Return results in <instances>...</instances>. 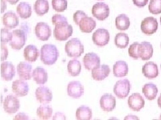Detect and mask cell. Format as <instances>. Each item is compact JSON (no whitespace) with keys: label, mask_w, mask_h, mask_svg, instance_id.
<instances>
[{"label":"cell","mask_w":161,"mask_h":120,"mask_svg":"<svg viewBox=\"0 0 161 120\" xmlns=\"http://www.w3.org/2000/svg\"><path fill=\"white\" fill-rule=\"evenodd\" d=\"M148 9L154 15L160 14L161 13V0H150Z\"/></svg>","instance_id":"d590c367"},{"label":"cell","mask_w":161,"mask_h":120,"mask_svg":"<svg viewBox=\"0 0 161 120\" xmlns=\"http://www.w3.org/2000/svg\"><path fill=\"white\" fill-rule=\"evenodd\" d=\"M87 16L86 13H85L83 11H77L73 15V21L75 23V24L77 25V26H79V23L81 21V19Z\"/></svg>","instance_id":"ab89813d"},{"label":"cell","mask_w":161,"mask_h":120,"mask_svg":"<svg viewBox=\"0 0 161 120\" xmlns=\"http://www.w3.org/2000/svg\"><path fill=\"white\" fill-rule=\"evenodd\" d=\"M7 6H6V2L5 0H2V13H3L5 10L6 9Z\"/></svg>","instance_id":"ee69618b"},{"label":"cell","mask_w":161,"mask_h":120,"mask_svg":"<svg viewBox=\"0 0 161 120\" xmlns=\"http://www.w3.org/2000/svg\"><path fill=\"white\" fill-rule=\"evenodd\" d=\"M160 119H161V114H160Z\"/></svg>","instance_id":"c3c4849f"},{"label":"cell","mask_w":161,"mask_h":120,"mask_svg":"<svg viewBox=\"0 0 161 120\" xmlns=\"http://www.w3.org/2000/svg\"><path fill=\"white\" fill-rule=\"evenodd\" d=\"M28 117L27 115L24 113H19L14 118V119H28Z\"/></svg>","instance_id":"7bdbcfd3"},{"label":"cell","mask_w":161,"mask_h":120,"mask_svg":"<svg viewBox=\"0 0 161 120\" xmlns=\"http://www.w3.org/2000/svg\"><path fill=\"white\" fill-rule=\"evenodd\" d=\"M2 22L8 29H14L19 24V19L17 15L13 12H8L2 17Z\"/></svg>","instance_id":"d6986e66"},{"label":"cell","mask_w":161,"mask_h":120,"mask_svg":"<svg viewBox=\"0 0 161 120\" xmlns=\"http://www.w3.org/2000/svg\"><path fill=\"white\" fill-rule=\"evenodd\" d=\"M100 106L105 112H112L115 108L116 101L114 96L111 94H104L100 98Z\"/></svg>","instance_id":"9a60e30c"},{"label":"cell","mask_w":161,"mask_h":120,"mask_svg":"<svg viewBox=\"0 0 161 120\" xmlns=\"http://www.w3.org/2000/svg\"><path fill=\"white\" fill-rule=\"evenodd\" d=\"M35 96L38 101L43 104H47L53 99V93L47 87L38 88L35 92Z\"/></svg>","instance_id":"7c38bea8"},{"label":"cell","mask_w":161,"mask_h":120,"mask_svg":"<svg viewBox=\"0 0 161 120\" xmlns=\"http://www.w3.org/2000/svg\"><path fill=\"white\" fill-rule=\"evenodd\" d=\"M110 68L108 65H102L92 70V76L93 79L97 81H102L109 75Z\"/></svg>","instance_id":"ffe728a7"},{"label":"cell","mask_w":161,"mask_h":120,"mask_svg":"<svg viewBox=\"0 0 161 120\" xmlns=\"http://www.w3.org/2000/svg\"><path fill=\"white\" fill-rule=\"evenodd\" d=\"M140 43L138 42H135L132 43L129 48L128 49V53L129 56L132 58L133 59H138L139 57V46H140Z\"/></svg>","instance_id":"8d00e7d4"},{"label":"cell","mask_w":161,"mask_h":120,"mask_svg":"<svg viewBox=\"0 0 161 120\" xmlns=\"http://www.w3.org/2000/svg\"><path fill=\"white\" fill-rule=\"evenodd\" d=\"M53 8L57 12H63L67 9V0H52Z\"/></svg>","instance_id":"e575fe53"},{"label":"cell","mask_w":161,"mask_h":120,"mask_svg":"<svg viewBox=\"0 0 161 120\" xmlns=\"http://www.w3.org/2000/svg\"><path fill=\"white\" fill-rule=\"evenodd\" d=\"M32 78L36 83L38 85L46 83L48 80V74L46 70L42 67L35 68L32 73Z\"/></svg>","instance_id":"cb8c5ba5"},{"label":"cell","mask_w":161,"mask_h":120,"mask_svg":"<svg viewBox=\"0 0 161 120\" xmlns=\"http://www.w3.org/2000/svg\"><path fill=\"white\" fill-rule=\"evenodd\" d=\"M39 56V51L38 48L33 46V45H29L25 48L24 50V57L26 61L28 62H36Z\"/></svg>","instance_id":"603a6c76"},{"label":"cell","mask_w":161,"mask_h":120,"mask_svg":"<svg viewBox=\"0 0 161 120\" xmlns=\"http://www.w3.org/2000/svg\"><path fill=\"white\" fill-rule=\"evenodd\" d=\"M16 70L14 66L9 62H3L1 64V75L2 78L6 81H11L14 78Z\"/></svg>","instance_id":"ac0fdd59"},{"label":"cell","mask_w":161,"mask_h":120,"mask_svg":"<svg viewBox=\"0 0 161 120\" xmlns=\"http://www.w3.org/2000/svg\"><path fill=\"white\" fill-rule=\"evenodd\" d=\"M53 110V108L50 106L47 105H44V106H40L37 109V116L41 119H48L52 116Z\"/></svg>","instance_id":"d6a6232c"},{"label":"cell","mask_w":161,"mask_h":120,"mask_svg":"<svg viewBox=\"0 0 161 120\" xmlns=\"http://www.w3.org/2000/svg\"><path fill=\"white\" fill-rule=\"evenodd\" d=\"M130 26L129 18L125 14H121L115 18V27L119 31H125Z\"/></svg>","instance_id":"f546056e"},{"label":"cell","mask_w":161,"mask_h":120,"mask_svg":"<svg viewBox=\"0 0 161 120\" xmlns=\"http://www.w3.org/2000/svg\"><path fill=\"white\" fill-rule=\"evenodd\" d=\"M158 106L161 108V93L158 99Z\"/></svg>","instance_id":"bcb514c9"},{"label":"cell","mask_w":161,"mask_h":120,"mask_svg":"<svg viewBox=\"0 0 161 120\" xmlns=\"http://www.w3.org/2000/svg\"><path fill=\"white\" fill-rule=\"evenodd\" d=\"M13 38L12 32L11 33L9 29L3 28L1 31V42L2 43H8L10 42Z\"/></svg>","instance_id":"74e56055"},{"label":"cell","mask_w":161,"mask_h":120,"mask_svg":"<svg viewBox=\"0 0 161 120\" xmlns=\"http://www.w3.org/2000/svg\"><path fill=\"white\" fill-rule=\"evenodd\" d=\"M34 31L37 38L43 42L47 41L51 36V29L47 23L44 22L38 23Z\"/></svg>","instance_id":"30bf717a"},{"label":"cell","mask_w":161,"mask_h":120,"mask_svg":"<svg viewBox=\"0 0 161 120\" xmlns=\"http://www.w3.org/2000/svg\"><path fill=\"white\" fill-rule=\"evenodd\" d=\"M148 0H133V3L139 8H143L148 3Z\"/></svg>","instance_id":"b9f144b4"},{"label":"cell","mask_w":161,"mask_h":120,"mask_svg":"<svg viewBox=\"0 0 161 120\" xmlns=\"http://www.w3.org/2000/svg\"><path fill=\"white\" fill-rule=\"evenodd\" d=\"M63 22H68L67 18H65L63 16L59 14H54L52 18V23L54 26H57L58 24H60Z\"/></svg>","instance_id":"f35d334b"},{"label":"cell","mask_w":161,"mask_h":120,"mask_svg":"<svg viewBox=\"0 0 161 120\" xmlns=\"http://www.w3.org/2000/svg\"><path fill=\"white\" fill-rule=\"evenodd\" d=\"M68 72L71 76H78L81 71V65L79 61L77 59H73L68 63L67 66Z\"/></svg>","instance_id":"4dcf8cb0"},{"label":"cell","mask_w":161,"mask_h":120,"mask_svg":"<svg viewBox=\"0 0 161 120\" xmlns=\"http://www.w3.org/2000/svg\"><path fill=\"white\" fill-rule=\"evenodd\" d=\"M109 33L105 29H98L95 31L92 36L93 43L99 47H103L109 42Z\"/></svg>","instance_id":"52a82bcc"},{"label":"cell","mask_w":161,"mask_h":120,"mask_svg":"<svg viewBox=\"0 0 161 120\" xmlns=\"http://www.w3.org/2000/svg\"><path fill=\"white\" fill-rule=\"evenodd\" d=\"M130 88L131 85L128 79L119 80L115 84L114 92L115 96L118 98L124 99L128 96Z\"/></svg>","instance_id":"5b68a950"},{"label":"cell","mask_w":161,"mask_h":120,"mask_svg":"<svg viewBox=\"0 0 161 120\" xmlns=\"http://www.w3.org/2000/svg\"><path fill=\"white\" fill-rule=\"evenodd\" d=\"M96 27V22L95 20L88 16L83 18L79 23L80 32L83 33H91Z\"/></svg>","instance_id":"d4e9b609"},{"label":"cell","mask_w":161,"mask_h":120,"mask_svg":"<svg viewBox=\"0 0 161 120\" xmlns=\"http://www.w3.org/2000/svg\"><path fill=\"white\" fill-rule=\"evenodd\" d=\"M92 12L93 17L100 21H103L109 16V8L107 4L99 2L94 4Z\"/></svg>","instance_id":"8992f818"},{"label":"cell","mask_w":161,"mask_h":120,"mask_svg":"<svg viewBox=\"0 0 161 120\" xmlns=\"http://www.w3.org/2000/svg\"><path fill=\"white\" fill-rule=\"evenodd\" d=\"M83 65L87 70H92L100 66V58L96 53L90 52L85 54L83 59Z\"/></svg>","instance_id":"8fae6325"},{"label":"cell","mask_w":161,"mask_h":120,"mask_svg":"<svg viewBox=\"0 0 161 120\" xmlns=\"http://www.w3.org/2000/svg\"><path fill=\"white\" fill-rule=\"evenodd\" d=\"M84 93V88L79 82H71L68 84L67 93L73 98H79Z\"/></svg>","instance_id":"e0dca14e"},{"label":"cell","mask_w":161,"mask_h":120,"mask_svg":"<svg viewBox=\"0 0 161 120\" xmlns=\"http://www.w3.org/2000/svg\"><path fill=\"white\" fill-rule=\"evenodd\" d=\"M128 73V64L124 61H118L115 62L113 66V73L117 78H122L126 76Z\"/></svg>","instance_id":"484cf974"},{"label":"cell","mask_w":161,"mask_h":120,"mask_svg":"<svg viewBox=\"0 0 161 120\" xmlns=\"http://www.w3.org/2000/svg\"><path fill=\"white\" fill-rule=\"evenodd\" d=\"M34 11L39 16H42L48 12L49 3L48 0H36L34 6Z\"/></svg>","instance_id":"83f0119b"},{"label":"cell","mask_w":161,"mask_h":120,"mask_svg":"<svg viewBox=\"0 0 161 120\" xmlns=\"http://www.w3.org/2000/svg\"><path fill=\"white\" fill-rule=\"evenodd\" d=\"M142 73L148 79H154L158 76L157 65L153 62L146 63L142 67Z\"/></svg>","instance_id":"44dd1931"},{"label":"cell","mask_w":161,"mask_h":120,"mask_svg":"<svg viewBox=\"0 0 161 120\" xmlns=\"http://www.w3.org/2000/svg\"><path fill=\"white\" fill-rule=\"evenodd\" d=\"M160 24H161V17H160Z\"/></svg>","instance_id":"7dc6e473"},{"label":"cell","mask_w":161,"mask_h":120,"mask_svg":"<svg viewBox=\"0 0 161 120\" xmlns=\"http://www.w3.org/2000/svg\"><path fill=\"white\" fill-rule=\"evenodd\" d=\"M65 52L70 58H79L84 52L83 45L79 39L73 38L66 43Z\"/></svg>","instance_id":"7a4b0ae2"},{"label":"cell","mask_w":161,"mask_h":120,"mask_svg":"<svg viewBox=\"0 0 161 120\" xmlns=\"http://www.w3.org/2000/svg\"><path fill=\"white\" fill-rule=\"evenodd\" d=\"M76 118L79 120H89L92 118V111L89 107L80 106L76 111Z\"/></svg>","instance_id":"1f68e13d"},{"label":"cell","mask_w":161,"mask_h":120,"mask_svg":"<svg viewBox=\"0 0 161 120\" xmlns=\"http://www.w3.org/2000/svg\"><path fill=\"white\" fill-rule=\"evenodd\" d=\"M58 56V49L54 45L45 44L40 49V59L45 65H53L57 61Z\"/></svg>","instance_id":"6da1fadb"},{"label":"cell","mask_w":161,"mask_h":120,"mask_svg":"<svg viewBox=\"0 0 161 120\" xmlns=\"http://www.w3.org/2000/svg\"><path fill=\"white\" fill-rule=\"evenodd\" d=\"M128 104L129 108L131 109H132L133 111L138 112L141 109L144 108L145 102L140 93H134L129 97Z\"/></svg>","instance_id":"4fadbf2b"},{"label":"cell","mask_w":161,"mask_h":120,"mask_svg":"<svg viewBox=\"0 0 161 120\" xmlns=\"http://www.w3.org/2000/svg\"><path fill=\"white\" fill-rule=\"evenodd\" d=\"M8 50L6 47L5 46L3 43H2V53H1V60L3 61V60H6L8 58Z\"/></svg>","instance_id":"60d3db41"},{"label":"cell","mask_w":161,"mask_h":120,"mask_svg":"<svg viewBox=\"0 0 161 120\" xmlns=\"http://www.w3.org/2000/svg\"><path fill=\"white\" fill-rule=\"evenodd\" d=\"M7 2H8L11 5H15L19 2V0H7Z\"/></svg>","instance_id":"f6af8a7d"},{"label":"cell","mask_w":161,"mask_h":120,"mask_svg":"<svg viewBox=\"0 0 161 120\" xmlns=\"http://www.w3.org/2000/svg\"><path fill=\"white\" fill-rule=\"evenodd\" d=\"M142 93H144L146 98L152 101L157 96L158 88L156 86V85L153 83H147L143 86Z\"/></svg>","instance_id":"4316f807"},{"label":"cell","mask_w":161,"mask_h":120,"mask_svg":"<svg viewBox=\"0 0 161 120\" xmlns=\"http://www.w3.org/2000/svg\"><path fill=\"white\" fill-rule=\"evenodd\" d=\"M99 1H102V0H99Z\"/></svg>","instance_id":"681fc988"},{"label":"cell","mask_w":161,"mask_h":120,"mask_svg":"<svg viewBox=\"0 0 161 120\" xmlns=\"http://www.w3.org/2000/svg\"><path fill=\"white\" fill-rule=\"evenodd\" d=\"M17 72L18 76L22 80H30L32 77V67L26 62H20L18 65Z\"/></svg>","instance_id":"2e32d148"},{"label":"cell","mask_w":161,"mask_h":120,"mask_svg":"<svg viewBox=\"0 0 161 120\" xmlns=\"http://www.w3.org/2000/svg\"><path fill=\"white\" fill-rule=\"evenodd\" d=\"M160 68H161V64H160Z\"/></svg>","instance_id":"f907efd6"},{"label":"cell","mask_w":161,"mask_h":120,"mask_svg":"<svg viewBox=\"0 0 161 120\" xmlns=\"http://www.w3.org/2000/svg\"><path fill=\"white\" fill-rule=\"evenodd\" d=\"M158 26L157 19L153 17H148L142 20L141 23V30L144 34L150 36L157 31Z\"/></svg>","instance_id":"ba28073f"},{"label":"cell","mask_w":161,"mask_h":120,"mask_svg":"<svg viewBox=\"0 0 161 120\" xmlns=\"http://www.w3.org/2000/svg\"><path fill=\"white\" fill-rule=\"evenodd\" d=\"M12 92L17 97H24L28 95L29 92L28 84L24 80H16L12 83Z\"/></svg>","instance_id":"5bb4252c"},{"label":"cell","mask_w":161,"mask_h":120,"mask_svg":"<svg viewBox=\"0 0 161 120\" xmlns=\"http://www.w3.org/2000/svg\"><path fill=\"white\" fill-rule=\"evenodd\" d=\"M129 43V37L126 33H119L115 37V44L118 48L124 49L125 48Z\"/></svg>","instance_id":"836d02e7"},{"label":"cell","mask_w":161,"mask_h":120,"mask_svg":"<svg viewBox=\"0 0 161 120\" xmlns=\"http://www.w3.org/2000/svg\"><path fill=\"white\" fill-rule=\"evenodd\" d=\"M3 106L6 113L9 114L15 113L19 109V101L16 96L13 95H8L4 99Z\"/></svg>","instance_id":"9c48e42d"},{"label":"cell","mask_w":161,"mask_h":120,"mask_svg":"<svg viewBox=\"0 0 161 120\" xmlns=\"http://www.w3.org/2000/svg\"><path fill=\"white\" fill-rule=\"evenodd\" d=\"M73 29L68 22H63L55 26L54 29V38L59 42H63L72 36Z\"/></svg>","instance_id":"3957f363"},{"label":"cell","mask_w":161,"mask_h":120,"mask_svg":"<svg viewBox=\"0 0 161 120\" xmlns=\"http://www.w3.org/2000/svg\"><path fill=\"white\" fill-rule=\"evenodd\" d=\"M139 57L143 61H147L153 57V48L152 44L147 42H143L139 46Z\"/></svg>","instance_id":"7402d4cb"},{"label":"cell","mask_w":161,"mask_h":120,"mask_svg":"<svg viewBox=\"0 0 161 120\" xmlns=\"http://www.w3.org/2000/svg\"><path fill=\"white\" fill-rule=\"evenodd\" d=\"M17 13L22 19H28L32 15V8L30 5L26 2H21L17 7Z\"/></svg>","instance_id":"f1b7e54d"},{"label":"cell","mask_w":161,"mask_h":120,"mask_svg":"<svg viewBox=\"0 0 161 120\" xmlns=\"http://www.w3.org/2000/svg\"><path fill=\"white\" fill-rule=\"evenodd\" d=\"M13 38L9 42V46L14 49L19 50L24 46L26 41V33L22 29H16L12 32Z\"/></svg>","instance_id":"277c9868"}]
</instances>
